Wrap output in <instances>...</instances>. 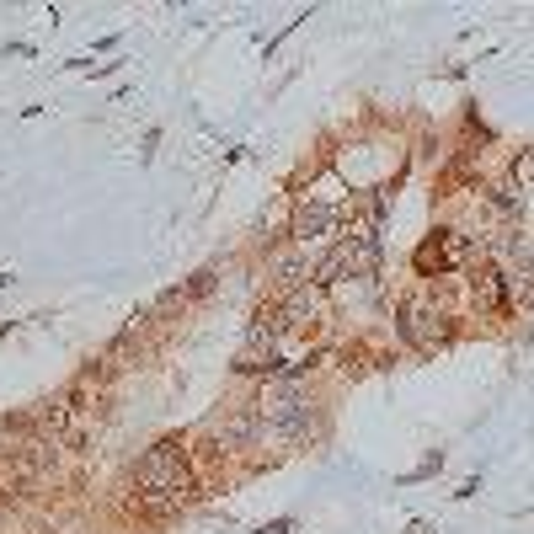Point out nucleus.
<instances>
[{"mask_svg": "<svg viewBox=\"0 0 534 534\" xmlns=\"http://www.w3.org/2000/svg\"><path fill=\"white\" fill-rule=\"evenodd\" d=\"M513 187H524V193L534 187V150H524V155L513 161Z\"/></svg>", "mask_w": 534, "mask_h": 534, "instance_id": "9d476101", "label": "nucleus"}, {"mask_svg": "<svg viewBox=\"0 0 534 534\" xmlns=\"http://www.w3.org/2000/svg\"><path fill=\"white\" fill-rule=\"evenodd\" d=\"M316 310H321V289H294L289 294V305H284V321L289 326H300V321H310V316H316Z\"/></svg>", "mask_w": 534, "mask_h": 534, "instance_id": "6e6552de", "label": "nucleus"}, {"mask_svg": "<svg viewBox=\"0 0 534 534\" xmlns=\"http://www.w3.org/2000/svg\"><path fill=\"white\" fill-rule=\"evenodd\" d=\"M257 412H262V428H273V433H284V438L316 433V401H310L305 390L289 380V374H278V380L267 385V396L257 401Z\"/></svg>", "mask_w": 534, "mask_h": 534, "instance_id": "f257e3e1", "label": "nucleus"}, {"mask_svg": "<svg viewBox=\"0 0 534 534\" xmlns=\"http://www.w3.org/2000/svg\"><path fill=\"white\" fill-rule=\"evenodd\" d=\"M476 310L481 316H508V278H502L497 267H486L476 278Z\"/></svg>", "mask_w": 534, "mask_h": 534, "instance_id": "39448f33", "label": "nucleus"}, {"mask_svg": "<svg viewBox=\"0 0 534 534\" xmlns=\"http://www.w3.org/2000/svg\"><path fill=\"white\" fill-rule=\"evenodd\" d=\"M470 262V241L460 230H433L428 241L417 246V273H449V267H465Z\"/></svg>", "mask_w": 534, "mask_h": 534, "instance_id": "20e7f679", "label": "nucleus"}, {"mask_svg": "<svg viewBox=\"0 0 534 534\" xmlns=\"http://www.w3.org/2000/svg\"><path fill=\"white\" fill-rule=\"evenodd\" d=\"M257 433H262V412H257V406H246V412H230L225 422H219V438H225V449H246Z\"/></svg>", "mask_w": 534, "mask_h": 534, "instance_id": "423d86ee", "label": "nucleus"}, {"mask_svg": "<svg viewBox=\"0 0 534 534\" xmlns=\"http://www.w3.org/2000/svg\"><path fill=\"white\" fill-rule=\"evenodd\" d=\"M337 225V214L332 209H326V203H305V209L300 214H294V225H289V235H294V241H310V235H326V230H332Z\"/></svg>", "mask_w": 534, "mask_h": 534, "instance_id": "0eeeda50", "label": "nucleus"}, {"mask_svg": "<svg viewBox=\"0 0 534 534\" xmlns=\"http://www.w3.org/2000/svg\"><path fill=\"white\" fill-rule=\"evenodd\" d=\"M134 481H139V492H171L177 502H193V470H187L182 438H161V444L134 465Z\"/></svg>", "mask_w": 534, "mask_h": 534, "instance_id": "f03ea898", "label": "nucleus"}, {"mask_svg": "<svg viewBox=\"0 0 534 534\" xmlns=\"http://www.w3.org/2000/svg\"><path fill=\"white\" fill-rule=\"evenodd\" d=\"M508 310H534V273L508 278Z\"/></svg>", "mask_w": 534, "mask_h": 534, "instance_id": "1a4fd4ad", "label": "nucleus"}, {"mask_svg": "<svg viewBox=\"0 0 534 534\" xmlns=\"http://www.w3.org/2000/svg\"><path fill=\"white\" fill-rule=\"evenodd\" d=\"M401 337L428 353V348H438V342H449V316L433 300H406L401 305Z\"/></svg>", "mask_w": 534, "mask_h": 534, "instance_id": "7ed1b4c3", "label": "nucleus"}]
</instances>
